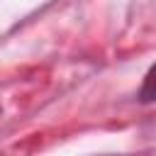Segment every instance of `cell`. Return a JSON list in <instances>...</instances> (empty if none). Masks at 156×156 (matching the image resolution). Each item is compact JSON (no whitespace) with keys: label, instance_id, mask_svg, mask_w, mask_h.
Segmentation results:
<instances>
[{"label":"cell","instance_id":"6da1fadb","mask_svg":"<svg viewBox=\"0 0 156 156\" xmlns=\"http://www.w3.org/2000/svg\"><path fill=\"white\" fill-rule=\"evenodd\" d=\"M139 98H141L144 102H151V100H156V63L149 68V73H146V78H144V83H141Z\"/></svg>","mask_w":156,"mask_h":156}]
</instances>
